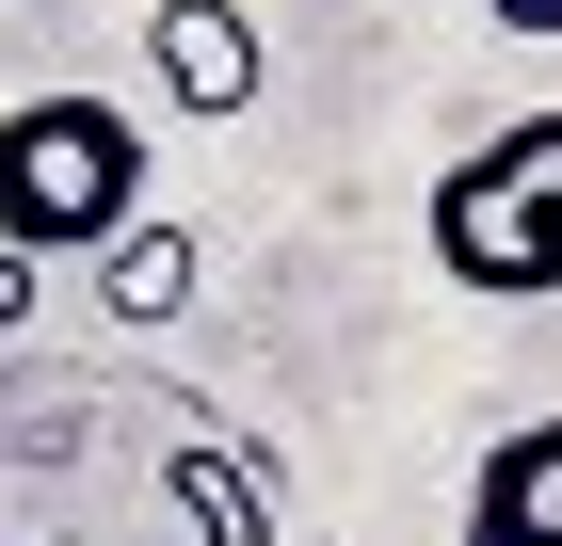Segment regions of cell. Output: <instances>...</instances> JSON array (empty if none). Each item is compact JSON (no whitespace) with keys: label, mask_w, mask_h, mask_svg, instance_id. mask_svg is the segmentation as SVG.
<instances>
[{"label":"cell","mask_w":562,"mask_h":546,"mask_svg":"<svg viewBox=\"0 0 562 546\" xmlns=\"http://www.w3.org/2000/svg\"><path fill=\"white\" fill-rule=\"evenodd\" d=\"M130 225H145V129L113 97H16L0 113V242L113 257Z\"/></svg>","instance_id":"obj_1"},{"label":"cell","mask_w":562,"mask_h":546,"mask_svg":"<svg viewBox=\"0 0 562 546\" xmlns=\"http://www.w3.org/2000/svg\"><path fill=\"white\" fill-rule=\"evenodd\" d=\"M434 257H450V290H562V113H515L498 145H467V161L434 177Z\"/></svg>","instance_id":"obj_2"},{"label":"cell","mask_w":562,"mask_h":546,"mask_svg":"<svg viewBox=\"0 0 562 546\" xmlns=\"http://www.w3.org/2000/svg\"><path fill=\"white\" fill-rule=\"evenodd\" d=\"M145 65H161L177 113H241V97H258V16H241V0H161V16H145Z\"/></svg>","instance_id":"obj_3"},{"label":"cell","mask_w":562,"mask_h":546,"mask_svg":"<svg viewBox=\"0 0 562 546\" xmlns=\"http://www.w3.org/2000/svg\"><path fill=\"white\" fill-rule=\"evenodd\" d=\"M467 546H562V419H530V434H498V450H482Z\"/></svg>","instance_id":"obj_4"},{"label":"cell","mask_w":562,"mask_h":546,"mask_svg":"<svg viewBox=\"0 0 562 546\" xmlns=\"http://www.w3.org/2000/svg\"><path fill=\"white\" fill-rule=\"evenodd\" d=\"M177 514H193V546H273V499H258V466L241 450H177Z\"/></svg>","instance_id":"obj_5"},{"label":"cell","mask_w":562,"mask_h":546,"mask_svg":"<svg viewBox=\"0 0 562 546\" xmlns=\"http://www.w3.org/2000/svg\"><path fill=\"white\" fill-rule=\"evenodd\" d=\"M97 290L130 305V322H177V305H193V225H130V242H113V274H97Z\"/></svg>","instance_id":"obj_6"},{"label":"cell","mask_w":562,"mask_h":546,"mask_svg":"<svg viewBox=\"0 0 562 546\" xmlns=\"http://www.w3.org/2000/svg\"><path fill=\"white\" fill-rule=\"evenodd\" d=\"M33 274H48V257H33V242H0V337L33 322Z\"/></svg>","instance_id":"obj_7"},{"label":"cell","mask_w":562,"mask_h":546,"mask_svg":"<svg viewBox=\"0 0 562 546\" xmlns=\"http://www.w3.org/2000/svg\"><path fill=\"white\" fill-rule=\"evenodd\" d=\"M482 16H498V33H562V0H482Z\"/></svg>","instance_id":"obj_8"}]
</instances>
